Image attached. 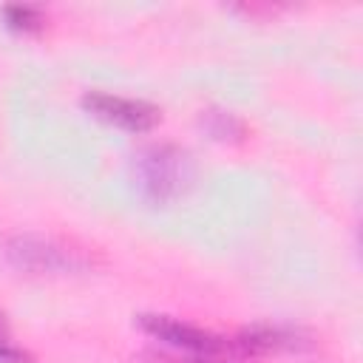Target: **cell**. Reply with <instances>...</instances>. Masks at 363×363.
Wrapping results in <instances>:
<instances>
[{
	"instance_id": "3957f363",
	"label": "cell",
	"mask_w": 363,
	"mask_h": 363,
	"mask_svg": "<svg viewBox=\"0 0 363 363\" xmlns=\"http://www.w3.org/2000/svg\"><path fill=\"white\" fill-rule=\"evenodd\" d=\"M136 320H139V326H142L150 337L164 340V343H170L173 349H182V352H187V354L227 357V354L235 352L233 340H224V337H218V335H213V332H207V329H199V326L184 323V320H179V318H170V315H150V312H145V315H139Z\"/></svg>"
},
{
	"instance_id": "5b68a950",
	"label": "cell",
	"mask_w": 363,
	"mask_h": 363,
	"mask_svg": "<svg viewBox=\"0 0 363 363\" xmlns=\"http://www.w3.org/2000/svg\"><path fill=\"white\" fill-rule=\"evenodd\" d=\"M235 352L241 354H258V352H301L309 349L312 340L292 326H250L233 340Z\"/></svg>"
},
{
	"instance_id": "30bf717a",
	"label": "cell",
	"mask_w": 363,
	"mask_h": 363,
	"mask_svg": "<svg viewBox=\"0 0 363 363\" xmlns=\"http://www.w3.org/2000/svg\"><path fill=\"white\" fill-rule=\"evenodd\" d=\"M0 335H6V320H3V315H0Z\"/></svg>"
},
{
	"instance_id": "277c9868",
	"label": "cell",
	"mask_w": 363,
	"mask_h": 363,
	"mask_svg": "<svg viewBox=\"0 0 363 363\" xmlns=\"http://www.w3.org/2000/svg\"><path fill=\"white\" fill-rule=\"evenodd\" d=\"M82 108L108 122L116 125L122 130L130 133H145L159 122V108L145 102V99H133V96H119V94H108V91H88L82 96Z\"/></svg>"
},
{
	"instance_id": "9c48e42d",
	"label": "cell",
	"mask_w": 363,
	"mask_h": 363,
	"mask_svg": "<svg viewBox=\"0 0 363 363\" xmlns=\"http://www.w3.org/2000/svg\"><path fill=\"white\" fill-rule=\"evenodd\" d=\"M156 363H230L227 357H210V354H187V357H170V354H153Z\"/></svg>"
},
{
	"instance_id": "8992f818",
	"label": "cell",
	"mask_w": 363,
	"mask_h": 363,
	"mask_svg": "<svg viewBox=\"0 0 363 363\" xmlns=\"http://www.w3.org/2000/svg\"><path fill=\"white\" fill-rule=\"evenodd\" d=\"M199 122L218 142H238V139H244V122L235 113H230V111L207 108V111H201Z\"/></svg>"
},
{
	"instance_id": "6da1fadb",
	"label": "cell",
	"mask_w": 363,
	"mask_h": 363,
	"mask_svg": "<svg viewBox=\"0 0 363 363\" xmlns=\"http://www.w3.org/2000/svg\"><path fill=\"white\" fill-rule=\"evenodd\" d=\"M130 173L145 201L167 204L187 190L193 179V164L190 156L176 145H147L133 156Z\"/></svg>"
},
{
	"instance_id": "52a82bcc",
	"label": "cell",
	"mask_w": 363,
	"mask_h": 363,
	"mask_svg": "<svg viewBox=\"0 0 363 363\" xmlns=\"http://www.w3.org/2000/svg\"><path fill=\"white\" fill-rule=\"evenodd\" d=\"M3 17H6V23L11 28H23V31H34L43 23L40 9H34V6H6Z\"/></svg>"
},
{
	"instance_id": "ba28073f",
	"label": "cell",
	"mask_w": 363,
	"mask_h": 363,
	"mask_svg": "<svg viewBox=\"0 0 363 363\" xmlns=\"http://www.w3.org/2000/svg\"><path fill=\"white\" fill-rule=\"evenodd\" d=\"M0 363H34V357L26 349L14 346L9 335H0Z\"/></svg>"
},
{
	"instance_id": "7a4b0ae2",
	"label": "cell",
	"mask_w": 363,
	"mask_h": 363,
	"mask_svg": "<svg viewBox=\"0 0 363 363\" xmlns=\"http://www.w3.org/2000/svg\"><path fill=\"white\" fill-rule=\"evenodd\" d=\"M0 255L6 258L9 267L31 275H68V272H85L94 267V258L85 250L71 247L60 238L34 235V233L9 235L0 244Z\"/></svg>"
}]
</instances>
